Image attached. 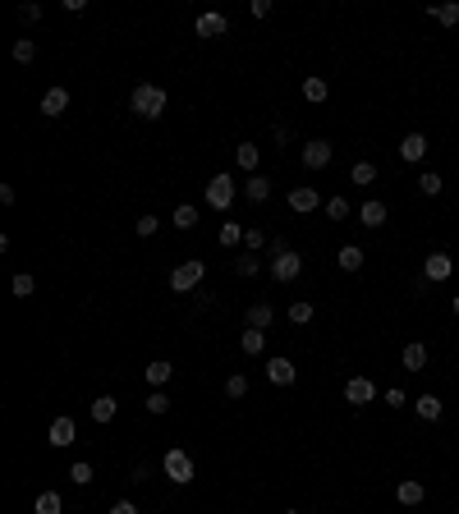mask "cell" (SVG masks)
<instances>
[{
	"label": "cell",
	"mask_w": 459,
	"mask_h": 514,
	"mask_svg": "<svg viewBox=\"0 0 459 514\" xmlns=\"http://www.w3.org/2000/svg\"><path fill=\"white\" fill-rule=\"evenodd\" d=\"M243 193H248V202H267L271 198V179H267V174H248Z\"/></svg>",
	"instance_id": "ffe728a7"
},
{
	"label": "cell",
	"mask_w": 459,
	"mask_h": 514,
	"mask_svg": "<svg viewBox=\"0 0 459 514\" xmlns=\"http://www.w3.org/2000/svg\"><path fill=\"white\" fill-rule=\"evenodd\" d=\"M234 271H239V276H248V280H253V276H258V271H262V262L253 257V253H243L239 262H234Z\"/></svg>",
	"instance_id": "8d00e7d4"
},
{
	"label": "cell",
	"mask_w": 459,
	"mask_h": 514,
	"mask_svg": "<svg viewBox=\"0 0 459 514\" xmlns=\"http://www.w3.org/2000/svg\"><path fill=\"white\" fill-rule=\"evenodd\" d=\"M14 60L18 65H33L37 60V42H33V37H18V42H14Z\"/></svg>",
	"instance_id": "4dcf8cb0"
},
{
	"label": "cell",
	"mask_w": 459,
	"mask_h": 514,
	"mask_svg": "<svg viewBox=\"0 0 459 514\" xmlns=\"http://www.w3.org/2000/svg\"><path fill=\"white\" fill-rule=\"evenodd\" d=\"M289 322H294V326H308V322H312V303H308V298L289 303Z\"/></svg>",
	"instance_id": "836d02e7"
},
{
	"label": "cell",
	"mask_w": 459,
	"mask_h": 514,
	"mask_svg": "<svg viewBox=\"0 0 459 514\" xmlns=\"http://www.w3.org/2000/svg\"><path fill=\"white\" fill-rule=\"evenodd\" d=\"M386 404H390V409H404V404H409V395L395 386V391H386Z\"/></svg>",
	"instance_id": "7bdbcfd3"
},
{
	"label": "cell",
	"mask_w": 459,
	"mask_h": 514,
	"mask_svg": "<svg viewBox=\"0 0 459 514\" xmlns=\"http://www.w3.org/2000/svg\"><path fill=\"white\" fill-rule=\"evenodd\" d=\"M70 482H74V487H87V482H92V464H87V459H78L74 469H70Z\"/></svg>",
	"instance_id": "e575fe53"
},
{
	"label": "cell",
	"mask_w": 459,
	"mask_h": 514,
	"mask_svg": "<svg viewBox=\"0 0 459 514\" xmlns=\"http://www.w3.org/2000/svg\"><path fill=\"white\" fill-rule=\"evenodd\" d=\"M271 317H276V313H271V303H248V326H253V331H267Z\"/></svg>",
	"instance_id": "d4e9b609"
},
{
	"label": "cell",
	"mask_w": 459,
	"mask_h": 514,
	"mask_svg": "<svg viewBox=\"0 0 459 514\" xmlns=\"http://www.w3.org/2000/svg\"><path fill=\"white\" fill-rule=\"evenodd\" d=\"M175 376V363H165V358H156V363H148V386L152 391H165Z\"/></svg>",
	"instance_id": "5bb4252c"
},
{
	"label": "cell",
	"mask_w": 459,
	"mask_h": 514,
	"mask_svg": "<svg viewBox=\"0 0 459 514\" xmlns=\"http://www.w3.org/2000/svg\"><path fill=\"white\" fill-rule=\"evenodd\" d=\"M331 157H336V147H331L326 138L304 143V166H308V170H326V166H331Z\"/></svg>",
	"instance_id": "8992f818"
},
{
	"label": "cell",
	"mask_w": 459,
	"mask_h": 514,
	"mask_svg": "<svg viewBox=\"0 0 459 514\" xmlns=\"http://www.w3.org/2000/svg\"><path fill=\"white\" fill-rule=\"evenodd\" d=\"M239 349H243L248 358H258L262 349H267V331H253V326H248V331L239 335Z\"/></svg>",
	"instance_id": "7402d4cb"
},
{
	"label": "cell",
	"mask_w": 459,
	"mask_h": 514,
	"mask_svg": "<svg viewBox=\"0 0 459 514\" xmlns=\"http://www.w3.org/2000/svg\"><path fill=\"white\" fill-rule=\"evenodd\" d=\"M414 413L423 423H436V418H441V400H436V395H418V400H414Z\"/></svg>",
	"instance_id": "d6986e66"
},
{
	"label": "cell",
	"mask_w": 459,
	"mask_h": 514,
	"mask_svg": "<svg viewBox=\"0 0 459 514\" xmlns=\"http://www.w3.org/2000/svg\"><path fill=\"white\" fill-rule=\"evenodd\" d=\"M111 514H138V505H133V501H115Z\"/></svg>",
	"instance_id": "f6af8a7d"
},
{
	"label": "cell",
	"mask_w": 459,
	"mask_h": 514,
	"mask_svg": "<svg viewBox=\"0 0 459 514\" xmlns=\"http://www.w3.org/2000/svg\"><path fill=\"white\" fill-rule=\"evenodd\" d=\"M423 276L432 280V285H441V280H450V276H455V262L446 257V253H432V257L423 262Z\"/></svg>",
	"instance_id": "30bf717a"
},
{
	"label": "cell",
	"mask_w": 459,
	"mask_h": 514,
	"mask_svg": "<svg viewBox=\"0 0 459 514\" xmlns=\"http://www.w3.org/2000/svg\"><path fill=\"white\" fill-rule=\"evenodd\" d=\"M202 276H207V267H202L198 257H189V262H179V267L170 271V289L175 294H189V289H198Z\"/></svg>",
	"instance_id": "277c9868"
},
{
	"label": "cell",
	"mask_w": 459,
	"mask_h": 514,
	"mask_svg": "<svg viewBox=\"0 0 459 514\" xmlns=\"http://www.w3.org/2000/svg\"><path fill=\"white\" fill-rule=\"evenodd\" d=\"M450 308H455V317H459V294H455V303H450Z\"/></svg>",
	"instance_id": "7dc6e473"
},
{
	"label": "cell",
	"mask_w": 459,
	"mask_h": 514,
	"mask_svg": "<svg viewBox=\"0 0 459 514\" xmlns=\"http://www.w3.org/2000/svg\"><path fill=\"white\" fill-rule=\"evenodd\" d=\"M234 166L258 174V147H253V143H239V147H234Z\"/></svg>",
	"instance_id": "cb8c5ba5"
},
{
	"label": "cell",
	"mask_w": 459,
	"mask_h": 514,
	"mask_svg": "<svg viewBox=\"0 0 459 514\" xmlns=\"http://www.w3.org/2000/svg\"><path fill=\"white\" fill-rule=\"evenodd\" d=\"M37 294V280L33 276H14V298H33Z\"/></svg>",
	"instance_id": "74e56055"
},
{
	"label": "cell",
	"mask_w": 459,
	"mask_h": 514,
	"mask_svg": "<svg viewBox=\"0 0 459 514\" xmlns=\"http://www.w3.org/2000/svg\"><path fill=\"white\" fill-rule=\"evenodd\" d=\"M207 202H211V211H230L234 207V179H230V174H211Z\"/></svg>",
	"instance_id": "5b68a950"
},
{
	"label": "cell",
	"mask_w": 459,
	"mask_h": 514,
	"mask_svg": "<svg viewBox=\"0 0 459 514\" xmlns=\"http://www.w3.org/2000/svg\"><path fill=\"white\" fill-rule=\"evenodd\" d=\"M399 157H404V161H423V157H427V138H423V133H404V143H399Z\"/></svg>",
	"instance_id": "e0dca14e"
},
{
	"label": "cell",
	"mask_w": 459,
	"mask_h": 514,
	"mask_svg": "<svg viewBox=\"0 0 459 514\" xmlns=\"http://www.w3.org/2000/svg\"><path fill=\"white\" fill-rule=\"evenodd\" d=\"M294 376H299V367L289 358H267V381L271 386H294Z\"/></svg>",
	"instance_id": "9c48e42d"
},
{
	"label": "cell",
	"mask_w": 459,
	"mask_h": 514,
	"mask_svg": "<svg viewBox=\"0 0 459 514\" xmlns=\"http://www.w3.org/2000/svg\"><path fill=\"white\" fill-rule=\"evenodd\" d=\"M399 363H404L409 372H423V367H427V345H404V354H399Z\"/></svg>",
	"instance_id": "44dd1931"
},
{
	"label": "cell",
	"mask_w": 459,
	"mask_h": 514,
	"mask_svg": "<svg viewBox=\"0 0 459 514\" xmlns=\"http://www.w3.org/2000/svg\"><path fill=\"white\" fill-rule=\"evenodd\" d=\"M446 184H441V174L436 170H427V174H418V193H423V198H436V193H441Z\"/></svg>",
	"instance_id": "f1b7e54d"
},
{
	"label": "cell",
	"mask_w": 459,
	"mask_h": 514,
	"mask_svg": "<svg viewBox=\"0 0 459 514\" xmlns=\"http://www.w3.org/2000/svg\"><path fill=\"white\" fill-rule=\"evenodd\" d=\"M427 14H432L441 28H455V23H459V5H455V0H446V5H432Z\"/></svg>",
	"instance_id": "484cf974"
},
{
	"label": "cell",
	"mask_w": 459,
	"mask_h": 514,
	"mask_svg": "<svg viewBox=\"0 0 459 514\" xmlns=\"http://www.w3.org/2000/svg\"><path fill=\"white\" fill-rule=\"evenodd\" d=\"M349 179H354L358 189H367V184H377V166H372V161H354V170H349Z\"/></svg>",
	"instance_id": "4316f807"
},
{
	"label": "cell",
	"mask_w": 459,
	"mask_h": 514,
	"mask_svg": "<svg viewBox=\"0 0 459 514\" xmlns=\"http://www.w3.org/2000/svg\"><path fill=\"white\" fill-rule=\"evenodd\" d=\"M221 244H226V248L243 244V225H239V220H226V225H221Z\"/></svg>",
	"instance_id": "d6a6232c"
},
{
	"label": "cell",
	"mask_w": 459,
	"mask_h": 514,
	"mask_svg": "<svg viewBox=\"0 0 459 514\" xmlns=\"http://www.w3.org/2000/svg\"><path fill=\"white\" fill-rule=\"evenodd\" d=\"M423 496H427V491H423V482H418V478H404L395 487V501H399V505H423Z\"/></svg>",
	"instance_id": "9a60e30c"
},
{
	"label": "cell",
	"mask_w": 459,
	"mask_h": 514,
	"mask_svg": "<svg viewBox=\"0 0 459 514\" xmlns=\"http://www.w3.org/2000/svg\"><path fill=\"white\" fill-rule=\"evenodd\" d=\"M289 211H299V216H308V211H317V189H308V184H299V189H289Z\"/></svg>",
	"instance_id": "7c38bea8"
},
{
	"label": "cell",
	"mask_w": 459,
	"mask_h": 514,
	"mask_svg": "<svg viewBox=\"0 0 459 514\" xmlns=\"http://www.w3.org/2000/svg\"><path fill=\"white\" fill-rule=\"evenodd\" d=\"M65 111H70V92H65V87H51V92L42 96V115L55 120V115H65Z\"/></svg>",
	"instance_id": "4fadbf2b"
},
{
	"label": "cell",
	"mask_w": 459,
	"mask_h": 514,
	"mask_svg": "<svg viewBox=\"0 0 459 514\" xmlns=\"http://www.w3.org/2000/svg\"><path fill=\"white\" fill-rule=\"evenodd\" d=\"M161 469H165V478H170L175 487H189V482L198 478V469H193V454H189V450H179V445H175V450H165Z\"/></svg>",
	"instance_id": "7a4b0ae2"
},
{
	"label": "cell",
	"mask_w": 459,
	"mask_h": 514,
	"mask_svg": "<svg viewBox=\"0 0 459 514\" xmlns=\"http://www.w3.org/2000/svg\"><path fill=\"white\" fill-rule=\"evenodd\" d=\"M271 14V0H253V18H267Z\"/></svg>",
	"instance_id": "bcb514c9"
},
{
	"label": "cell",
	"mask_w": 459,
	"mask_h": 514,
	"mask_svg": "<svg viewBox=\"0 0 459 514\" xmlns=\"http://www.w3.org/2000/svg\"><path fill=\"white\" fill-rule=\"evenodd\" d=\"M193 225H198V207H189V202L175 207V230H193Z\"/></svg>",
	"instance_id": "1f68e13d"
},
{
	"label": "cell",
	"mask_w": 459,
	"mask_h": 514,
	"mask_svg": "<svg viewBox=\"0 0 459 514\" xmlns=\"http://www.w3.org/2000/svg\"><path fill=\"white\" fill-rule=\"evenodd\" d=\"M129 106H133V115H143V120H161V115H165V87L138 83V87H133V96H129Z\"/></svg>",
	"instance_id": "6da1fadb"
},
{
	"label": "cell",
	"mask_w": 459,
	"mask_h": 514,
	"mask_svg": "<svg viewBox=\"0 0 459 514\" xmlns=\"http://www.w3.org/2000/svg\"><path fill=\"white\" fill-rule=\"evenodd\" d=\"M18 18H23V23H37V18H42V5H33V0L18 5Z\"/></svg>",
	"instance_id": "b9f144b4"
},
{
	"label": "cell",
	"mask_w": 459,
	"mask_h": 514,
	"mask_svg": "<svg viewBox=\"0 0 459 514\" xmlns=\"http://www.w3.org/2000/svg\"><path fill=\"white\" fill-rule=\"evenodd\" d=\"M363 248H358V244H345V248H340V253H336V262H340V271H358V267H363Z\"/></svg>",
	"instance_id": "603a6c76"
},
{
	"label": "cell",
	"mask_w": 459,
	"mask_h": 514,
	"mask_svg": "<svg viewBox=\"0 0 459 514\" xmlns=\"http://www.w3.org/2000/svg\"><path fill=\"white\" fill-rule=\"evenodd\" d=\"M285 514H299V510H285Z\"/></svg>",
	"instance_id": "c3c4849f"
},
{
	"label": "cell",
	"mask_w": 459,
	"mask_h": 514,
	"mask_svg": "<svg viewBox=\"0 0 459 514\" xmlns=\"http://www.w3.org/2000/svg\"><path fill=\"white\" fill-rule=\"evenodd\" d=\"M226 395H230V400H243V395H248V376H239V372H234L230 381H226Z\"/></svg>",
	"instance_id": "d590c367"
},
{
	"label": "cell",
	"mask_w": 459,
	"mask_h": 514,
	"mask_svg": "<svg viewBox=\"0 0 459 514\" xmlns=\"http://www.w3.org/2000/svg\"><path fill=\"white\" fill-rule=\"evenodd\" d=\"M193 28H198V37H207V42H211V37H226L230 33V18L221 14V9H207V14H198V23H193Z\"/></svg>",
	"instance_id": "52a82bcc"
},
{
	"label": "cell",
	"mask_w": 459,
	"mask_h": 514,
	"mask_svg": "<svg viewBox=\"0 0 459 514\" xmlns=\"http://www.w3.org/2000/svg\"><path fill=\"white\" fill-rule=\"evenodd\" d=\"M74 436H78V428H74V418H70V413H65V418H55V423H51L46 441H51L55 450H65V445H74Z\"/></svg>",
	"instance_id": "8fae6325"
},
{
	"label": "cell",
	"mask_w": 459,
	"mask_h": 514,
	"mask_svg": "<svg viewBox=\"0 0 459 514\" xmlns=\"http://www.w3.org/2000/svg\"><path fill=\"white\" fill-rule=\"evenodd\" d=\"M345 400H349V404H372V400H377L372 376H349V381H345Z\"/></svg>",
	"instance_id": "ba28073f"
},
{
	"label": "cell",
	"mask_w": 459,
	"mask_h": 514,
	"mask_svg": "<svg viewBox=\"0 0 459 514\" xmlns=\"http://www.w3.org/2000/svg\"><path fill=\"white\" fill-rule=\"evenodd\" d=\"M299 271H304V257L294 253V248H285L276 239V244H271V276L280 280V285H285V280H299Z\"/></svg>",
	"instance_id": "3957f363"
},
{
	"label": "cell",
	"mask_w": 459,
	"mask_h": 514,
	"mask_svg": "<svg viewBox=\"0 0 459 514\" xmlns=\"http://www.w3.org/2000/svg\"><path fill=\"white\" fill-rule=\"evenodd\" d=\"M243 244H248V253H258V248H267V235L262 230H243Z\"/></svg>",
	"instance_id": "60d3db41"
},
{
	"label": "cell",
	"mask_w": 459,
	"mask_h": 514,
	"mask_svg": "<svg viewBox=\"0 0 459 514\" xmlns=\"http://www.w3.org/2000/svg\"><path fill=\"white\" fill-rule=\"evenodd\" d=\"M326 216H331V220H345V216H349V202H345V198H331V202H326Z\"/></svg>",
	"instance_id": "ab89813d"
},
{
	"label": "cell",
	"mask_w": 459,
	"mask_h": 514,
	"mask_svg": "<svg viewBox=\"0 0 459 514\" xmlns=\"http://www.w3.org/2000/svg\"><path fill=\"white\" fill-rule=\"evenodd\" d=\"M358 220H363L367 230H382L386 225V202H377V198L363 202V207H358Z\"/></svg>",
	"instance_id": "2e32d148"
},
{
	"label": "cell",
	"mask_w": 459,
	"mask_h": 514,
	"mask_svg": "<svg viewBox=\"0 0 459 514\" xmlns=\"http://www.w3.org/2000/svg\"><path fill=\"white\" fill-rule=\"evenodd\" d=\"M33 514H65V505H60V496H55V491H42V496H37V505H33Z\"/></svg>",
	"instance_id": "f546056e"
},
{
	"label": "cell",
	"mask_w": 459,
	"mask_h": 514,
	"mask_svg": "<svg viewBox=\"0 0 459 514\" xmlns=\"http://www.w3.org/2000/svg\"><path fill=\"white\" fill-rule=\"evenodd\" d=\"M148 413H170V395H165V391H152L148 395Z\"/></svg>",
	"instance_id": "f35d334b"
},
{
	"label": "cell",
	"mask_w": 459,
	"mask_h": 514,
	"mask_svg": "<svg viewBox=\"0 0 459 514\" xmlns=\"http://www.w3.org/2000/svg\"><path fill=\"white\" fill-rule=\"evenodd\" d=\"M304 96H308V101H326V96H331V83L312 74V79H304Z\"/></svg>",
	"instance_id": "83f0119b"
},
{
	"label": "cell",
	"mask_w": 459,
	"mask_h": 514,
	"mask_svg": "<svg viewBox=\"0 0 459 514\" xmlns=\"http://www.w3.org/2000/svg\"><path fill=\"white\" fill-rule=\"evenodd\" d=\"M156 225H161L156 216H138V235H143V239H148V235H156Z\"/></svg>",
	"instance_id": "ee69618b"
},
{
	"label": "cell",
	"mask_w": 459,
	"mask_h": 514,
	"mask_svg": "<svg viewBox=\"0 0 459 514\" xmlns=\"http://www.w3.org/2000/svg\"><path fill=\"white\" fill-rule=\"evenodd\" d=\"M115 409H120V404H115V395H96L87 413H92V423L101 428V423H111V418H115Z\"/></svg>",
	"instance_id": "ac0fdd59"
}]
</instances>
